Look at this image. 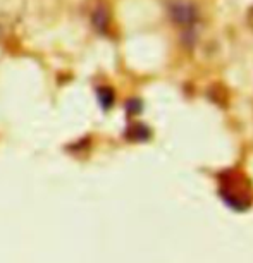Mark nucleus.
<instances>
[{
    "label": "nucleus",
    "mask_w": 253,
    "mask_h": 263,
    "mask_svg": "<svg viewBox=\"0 0 253 263\" xmlns=\"http://www.w3.org/2000/svg\"><path fill=\"white\" fill-rule=\"evenodd\" d=\"M97 95H98V102H100V105L103 107V110H107V108H111L114 105V91L109 86H100L97 90Z\"/></svg>",
    "instance_id": "4"
},
{
    "label": "nucleus",
    "mask_w": 253,
    "mask_h": 263,
    "mask_svg": "<svg viewBox=\"0 0 253 263\" xmlns=\"http://www.w3.org/2000/svg\"><path fill=\"white\" fill-rule=\"evenodd\" d=\"M221 196L227 205L236 210H246L251 203L250 184L240 172H227L221 176Z\"/></svg>",
    "instance_id": "1"
},
{
    "label": "nucleus",
    "mask_w": 253,
    "mask_h": 263,
    "mask_svg": "<svg viewBox=\"0 0 253 263\" xmlns=\"http://www.w3.org/2000/svg\"><path fill=\"white\" fill-rule=\"evenodd\" d=\"M131 138L133 140H147L148 138V129L143 124H135L131 126Z\"/></svg>",
    "instance_id": "5"
},
{
    "label": "nucleus",
    "mask_w": 253,
    "mask_h": 263,
    "mask_svg": "<svg viewBox=\"0 0 253 263\" xmlns=\"http://www.w3.org/2000/svg\"><path fill=\"white\" fill-rule=\"evenodd\" d=\"M167 14L176 26L186 28V29L195 26L198 23V17H200L198 7L191 0H169Z\"/></svg>",
    "instance_id": "2"
},
{
    "label": "nucleus",
    "mask_w": 253,
    "mask_h": 263,
    "mask_svg": "<svg viewBox=\"0 0 253 263\" xmlns=\"http://www.w3.org/2000/svg\"><path fill=\"white\" fill-rule=\"evenodd\" d=\"M90 21L98 33H102V34L109 33V29H111V23H112V14H111V9H109V6H107V2H103V0H97L95 6H93L92 11H90Z\"/></svg>",
    "instance_id": "3"
}]
</instances>
